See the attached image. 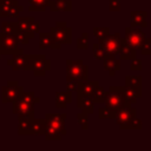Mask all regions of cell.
Here are the masks:
<instances>
[{
	"mask_svg": "<svg viewBox=\"0 0 151 151\" xmlns=\"http://www.w3.org/2000/svg\"><path fill=\"white\" fill-rule=\"evenodd\" d=\"M13 113L17 114L18 117H22V116H34V104H29L26 103L25 100H22L21 98H18L17 100H14L13 103Z\"/></svg>",
	"mask_w": 151,
	"mask_h": 151,
	"instance_id": "7c38bea8",
	"label": "cell"
},
{
	"mask_svg": "<svg viewBox=\"0 0 151 151\" xmlns=\"http://www.w3.org/2000/svg\"><path fill=\"white\" fill-rule=\"evenodd\" d=\"M66 80H88V66L83 63V59L66 60Z\"/></svg>",
	"mask_w": 151,
	"mask_h": 151,
	"instance_id": "7a4b0ae2",
	"label": "cell"
},
{
	"mask_svg": "<svg viewBox=\"0 0 151 151\" xmlns=\"http://www.w3.org/2000/svg\"><path fill=\"white\" fill-rule=\"evenodd\" d=\"M146 34L136 27H125V38H123L130 46L136 50H140L146 40Z\"/></svg>",
	"mask_w": 151,
	"mask_h": 151,
	"instance_id": "52a82bcc",
	"label": "cell"
},
{
	"mask_svg": "<svg viewBox=\"0 0 151 151\" xmlns=\"http://www.w3.org/2000/svg\"><path fill=\"white\" fill-rule=\"evenodd\" d=\"M114 117H116V112L111 111L106 106L98 109V118L99 119H114Z\"/></svg>",
	"mask_w": 151,
	"mask_h": 151,
	"instance_id": "1f68e13d",
	"label": "cell"
},
{
	"mask_svg": "<svg viewBox=\"0 0 151 151\" xmlns=\"http://www.w3.org/2000/svg\"><path fill=\"white\" fill-rule=\"evenodd\" d=\"M1 32L5 34H13L17 35L19 33L17 21H4L1 24Z\"/></svg>",
	"mask_w": 151,
	"mask_h": 151,
	"instance_id": "4316f807",
	"label": "cell"
},
{
	"mask_svg": "<svg viewBox=\"0 0 151 151\" xmlns=\"http://www.w3.org/2000/svg\"><path fill=\"white\" fill-rule=\"evenodd\" d=\"M136 113H137V110L134 107H132L130 103H125V105L120 110L117 111L116 117H114V120H116L117 125L119 126V129L125 130L126 125L131 122V119L133 117H136Z\"/></svg>",
	"mask_w": 151,
	"mask_h": 151,
	"instance_id": "9c48e42d",
	"label": "cell"
},
{
	"mask_svg": "<svg viewBox=\"0 0 151 151\" xmlns=\"http://www.w3.org/2000/svg\"><path fill=\"white\" fill-rule=\"evenodd\" d=\"M106 96H107V91H106L103 86L98 85V86L94 88V91H93V93H92V96H91V99L93 100L94 104H101V103L105 101Z\"/></svg>",
	"mask_w": 151,
	"mask_h": 151,
	"instance_id": "cb8c5ba5",
	"label": "cell"
},
{
	"mask_svg": "<svg viewBox=\"0 0 151 151\" xmlns=\"http://www.w3.org/2000/svg\"><path fill=\"white\" fill-rule=\"evenodd\" d=\"M125 92L124 86H110L107 91L106 99L104 101L105 106L111 111L116 112L125 105Z\"/></svg>",
	"mask_w": 151,
	"mask_h": 151,
	"instance_id": "3957f363",
	"label": "cell"
},
{
	"mask_svg": "<svg viewBox=\"0 0 151 151\" xmlns=\"http://www.w3.org/2000/svg\"><path fill=\"white\" fill-rule=\"evenodd\" d=\"M48 32L53 41L52 50H59L61 45H70L72 42V28L68 27L65 21H57Z\"/></svg>",
	"mask_w": 151,
	"mask_h": 151,
	"instance_id": "6da1fadb",
	"label": "cell"
},
{
	"mask_svg": "<svg viewBox=\"0 0 151 151\" xmlns=\"http://www.w3.org/2000/svg\"><path fill=\"white\" fill-rule=\"evenodd\" d=\"M120 42H122V37L119 32L107 34L104 39L99 40V45L103 47L105 55H109V57H118Z\"/></svg>",
	"mask_w": 151,
	"mask_h": 151,
	"instance_id": "5b68a950",
	"label": "cell"
},
{
	"mask_svg": "<svg viewBox=\"0 0 151 151\" xmlns=\"http://www.w3.org/2000/svg\"><path fill=\"white\" fill-rule=\"evenodd\" d=\"M31 31L34 32V34H35V33H39V32H40V24L37 22V21H34V22L31 25Z\"/></svg>",
	"mask_w": 151,
	"mask_h": 151,
	"instance_id": "ee69618b",
	"label": "cell"
},
{
	"mask_svg": "<svg viewBox=\"0 0 151 151\" xmlns=\"http://www.w3.org/2000/svg\"><path fill=\"white\" fill-rule=\"evenodd\" d=\"M22 9H24V7L20 6L19 2L15 0V1L13 2V5L9 7V9L7 11V15H6V17H8V18H18L19 14H20V12H21Z\"/></svg>",
	"mask_w": 151,
	"mask_h": 151,
	"instance_id": "4dcf8cb0",
	"label": "cell"
},
{
	"mask_svg": "<svg viewBox=\"0 0 151 151\" xmlns=\"http://www.w3.org/2000/svg\"><path fill=\"white\" fill-rule=\"evenodd\" d=\"M46 120L45 118H34L31 127V136H44L46 131Z\"/></svg>",
	"mask_w": 151,
	"mask_h": 151,
	"instance_id": "44dd1931",
	"label": "cell"
},
{
	"mask_svg": "<svg viewBox=\"0 0 151 151\" xmlns=\"http://www.w3.org/2000/svg\"><path fill=\"white\" fill-rule=\"evenodd\" d=\"M124 92H125V101L130 103V104L136 103L137 99L142 97L140 93H138L136 90H133L131 87H127V86H124Z\"/></svg>",
	"mask_w": 151,
	"mask_h": 151,
	"instance_id": "83f0119b",
	"label": "cell"
},
{
	"mask_svg": "<svg viewBox=\"0 0 151 151\" xmlns=\"http://www.w3.org/2000/svg\"><path fill=\"white\" fill-rule=\"evenodd\" d=\"M34 116H22L18 117V134L27 136L31 134V127Z\"/></svg>",
	"mask_w": 151,
	"mask_h": 151,
	"instance_id": "2e32d148",
	"label": "cell"
},
{
	"mask_svg": "<svg viewBox=\"0 0 151 151\" xmlns=\"http://www.w3.org/2000/svg\"><path fill=\"white\" fill-rule=\"evenodd\" d=\"M72 103V92L71 91H58L55 92V107L66 109L67 105Z\"/></svg>",
	"mask_w": 151,
	"mask_h": 151,
	"instance_id": "ac0fdd59",
	"label": "cell"
},
{
	"mask_svg": "<svg viewBox=\"0 0 151 151\" xmlns=\"http://www.w3.org/2000/svg\"><path fill=\"white\" fill-rule=\"evenodd\" d=\"M140 53L143 55H151V38H146L144 45L140 48Z\"/></svg>",
	"mask_w": 151,
	"mask_h": 151,
	"instance_id": "ab89813d",
	"label": "cell"
},
{
	"mask_svg": "<svg viewBox=\"0 0 151 151\" xmlns=\"http://www.w3.org/2000/svg\"><path fill=\"white\" fill-rule=\"evenodd\" d=\"M29 7L28 11L31 12H44L50 4V0H28Z\"/></svg>",
	"mask_w": 151,
	"mask_h": 151,
	"instance_id": "484cf974",
	"label": "cell"
},
{
	"mask_svg": "<svg viewBox=\"0 0 151 151\" xmlns=\"http://www.w3.org/2000/svg\"><path fill=\"white\" fill-rule=\"evenodd\" d=\"M39 48L40 50H45V48H51L53 46V41H52V37L50 34V32H39Z\"/></svg>",
	"mask_w": 151,
	"mask_h": 151,
	"instance_id": "603a6c76",
	"label": "cell"
},
{
	"mask_svg": "<svg viewBox=\"0 0 151 151\" xmlns=\"http://www.w3.org/2000/svg\"><path fill=\"white\" fill-rule=\"evenodd\" d=\"M33 54H25L22 48H19L7 60V65L12 66L13 71H32Z\"/></svg>",
	"mask_w": 151,
	"mask_h": 151,
	"instance_id": "277c9868",
	"label": "cell"
},
{
	"mask_svg": "<svg viewBox=\"0 0 151 151\" xmlns=\"http://www.w3.org/2000/svg\"><path fill=\"white\" fill-rule=\"evenodd\" d=\"M78 87V81L77 80H66V90L71 92H76Z\"/></svg>",
	"mask_w": 151,
	"mask_h": 151,
	"instance_id": "7bdbcfd3",
	"label": "cell"
},
{
	"mask_svg": "<svg viewBox=\"0 0 151 151\" xmlns=\"http://www.w3.org/2000/svg\"><path fill=\"white\" fill-rule=\"evenodd\" d=\"M19 45L20 44L17 39V35L5 34L0 32V52L2 53V55H12L20 48Z\"/></svg>",
	"mask_w": 151,
	"mask_h": 151,
	"instance_id": "ba28073f",
	"label": "cell"
},
{
	"mask_svg": "<svg viewBox=\"0 0 151 151\" xmlns=\"http://www.w3.org/2000/svg\"><path fill=\"white\" fill-rule=\"evenodd\" d=\"M45 120L47 126H52L57 129L63 136L67 134V131L65 129V122H66L65 113H47L45 116Z\"/></svg>",
	"mask_w": 151,
	"mask_h": 151,
	"instance_id": "8fae6325",
	"label": "cell"
},
{
	"mask_svg": "<svg viewBox=\"0 0 151 151\" xmlns=\"http://www.w3.org/2000/svg\"><path fill=\"white\" fill-rule=\"evenodd\" d=\"M92 33H93L94 38H97L98 40H101L107 34H110V28L109 27H93Z\"/></svg>",
	"mask_w": 151,
	"mask_h": 151,
	"instance_id": "d590c367",
	"label": "cell"
},
{
	"mask_svg": "<svg viewBox=\"0 0 151 151\" xmlns=\"http://www.w3.org/2000/svg\"><path fill=\"white\" fill-rule=\"evenodd\" d=\"M33 22H34V18L33 17H18L17 26H18L19 32L31 31V25Z\"/></svg>",
	"mask_w": 151,
	"mask_h": 151,
	"instance_id": "d4e9b609",
	"label": "cell"
},
{
	"mask_svg": "<svg viewBox=\"0 0 151 151\" xmlns=\"http://www.w3.org/2000/svg\"><path fill=\"white\" fill-rule=\"evenodd\" d=\"M48 8L51 12H71L72 11V1L71 0H50Z\"/></svg>",
	"mask_w": 151,
	"mask_h": 151,
	"instance_id": "d6986e66",
	"label": "cell"
},
{
	"mask_svg": "<svg viewBox=\"0 0 151 151\" xmlns=\"http://www.w3.org/2000/svg\"><path fill=\"white\" fill-rule=\"evenodd\" d=\"M21 98L22 100H25L26 103H29V104H37V103H40V98L37 97L34 94L33 91H29V92H22V94L19 97Z\"/></svg>",
	"mask_w": 151,
	"mask_h": 151,
	"instance_id": "d6a6232c",
	"label": "cell"
},
{
	"mask_svg": "<svg viewBox=\"0 0 151 151\" xmlns=\"http://www.w3.org/2000/svg\"><path fill=\"white\" fill-rule=\"evenodd\" d=\"M1 57H2V53H1V52H0V59H1Z\"/></svg>",
	"mask_w": 151,
	"mask_h": 151,
	"instance_id": "f6af8a7d",
	"label": "cell"
},
{
	"mask_svg": "<svg viewBox=\"0 0 151 151\" xmlns=\"http://www.w3.org/2000/svg\"><path fill=\"white\" fill-rule=\"evenodd\" d=\"M51 70V60L46 59L45 54H33L32 71L35 77H44Z\"/></svg>",
	"mask_w": 151,
	"mask_h": 151,
	"instance_id": "30bf717a",
	"label": "cell"
},
{
	"mask_svg": "<svg viewBox=\"0 0 151 151\" xmlns=\"http://www.w3.org/2000/svg\"><path fill=\"white\" fill-rule=\"evenodd\" d=\"M146 18H147L146 11H132L130 12V26L145 28L147 26Z\"/></svg>",
	"mask_w": 151,
	"mask_h": 151,
	"instance_id": "5bb4252c",
	"label": "cell"
},
{
	"mask_svg": "<svg viewBox=\"0 0 151 151\" xmlns=\"http://www.w3.org/2000/svg\"><path fill=\"white\" fill-rule=\"evenodd\" d=\"M103 61H104V68L110 73L111 77H113L116 74V72L120 70V59L117 57L105 55Z\"/></svg>",
	"mask_w": 151,
	"mask_h": 151,
	"instance_id": "e0dca14e",
	"label": "cell"
},
{
	"mask_svg": "<svg viewBox=\"0 0 151 151\" xmlns=\"http://www.w3.org/2000/svg\"><path fill=\"white\" fill-rule=\"evenodd\" d=\"M34 38V32L32 31H24V32H19L17 34V39L19 41V44H24V45H27L31 39Z\"/></svg>",
	"mask_w": 151,
	"mask_h": 151,
	"instance_id": "f546056e",
	"label": "cell"
},
{
	"mask_svg": "<svg viewBox=\"0 0 151 151\" xmlns=\"http://www.w3.org/2000/svg\"><path fill=\"white\" fill-rule=\"evenodd\" d=\"M99 85L97 80H78V87H77V97H91L94 88Z\"/></svg>",
	"mask_w": 151,
	"mask_h": 151,
	"instance_id": "4fadbf2b",
	"label": "cell"
},
{
	"mask_svg": "<svg viewBox=\"0 0 151 151\" xmlns=\"http://www.w3.org/2000/svg\"><path fill=\"white\" fill-rule=\"evenodd\" d=\"M45 138L46 140H60L63 134L54 127L52 126H46V131H45Z\"/></svg>",
	"mask_w": 151,
	"mask_h": 151,
	"instance_id": "f1b7e54d",
	"label": "cell"
},
{
	"mask_svg": "<svg viewBox=\"0 0 151 151\" xmlns=\"http://www.w3.org/2000/svg\"><path fill=\"white\" fill-rule=\"evenodd\" d=\"M77 107L88 114L94 112V103L91 97H77Z\"/></svg>",
	"mask_w": 151,
	"mask_h": 151,
	"instance_id": "ffe728a7",
	"label": "cell"
},
{
	"mask_svg": "<svg viewBox=\"0 0 151 151\" xmlns=\"http://www.w3.org/2000/svg\"><path fill=\"white\" fill-rule=\"evenodd\" d=\"M109 11L119 12L120 11V0H109Z\"/></svg>",
	"mask_w": 151,
	"mask_h": 151,
	"instance_id": "b9f144b4",
	"label": "cell"
},
{
	"mask_svg": "<svg viewBox=\"0 0 151 151\" xmlns=\"http://www.w3.org/2000/svg\"><path fill=\"white\" fill-rule=\"evenodd\" d=\"M15 0H0V18H4L7 15V11L13 5Z\"/></svg>",
	"mask_w": 151,
	"mask_h": 151,
	"instance_id": "74e56055",
	"label": "cell"
},
{
	"mask_svg": "<svg viewBox=\"0 0 151 151\" xmlns=\"http://www.w3.org/2000/svg\"><path fill=\"white\" fill-rule=\"evenodd\" d=\"M77 48L78 50L88 48V33L87 32H83V34L77 39Z\"/></svg>",
	"mask_w": 151,
	"mask_h": 151,
	"instance_id": "e575fe53",
	"label": "cell"
},
{
	"mask_svg": "<svg viewBox=\"0 0 151 151\" xmlns=\"http://www.w3.org/2000/svg\"><path fill=\"white\" fill-rule=\"evenodd\" d=\"M136 57H137V50L133 48L132 46H130L122 38V42H120V47H119V52H118V58L120 60H132Z\"/></svg>",
	"mask_w": 151,
	"mask_h": 151,
	"instance_id": "9a60e30c",
	"label": "cell"
},
{
	"mask_svg": "<svg viewBox=\"0 0 151 151\" xmlns=\"http://www.w3.org/2000/svg\"><path fill=\"white\" fill-rule=\"evenodd\" d=\"M22 92H24V88H22V86L19 85V81L8 80L7 85L2 86V88H1V101L4 104L13 103L22 94Z\"/></svg>",
	"mask_w": 151,
	"mask_h": 151,
	"instance_id": "8992f818",
	"label": "cell"
},
{
	"mask_svg": "<svg viewBox=\"0 0 151 151\" xmlns=\"http://www.w3.org/2000/svg\"><path fill=\"white\" fill-rule=\"evenodd\" d=\"M124 86L131 87L142 94V77L140 76H126Z\"/></svg>",
	"mask_w": 151,
	"mask_h": 151,
	"instance_id": "7402d4cb",
	"label": "cell"
},
{
	"mask_svg": "<svg viewBox=\"0 0 151 151\" xmlns=\"http://www.w3.org/2000/svg\"><path fill=\"white\" fill-rule=\"evenodd\" d=\"M125 130H142V120L137 117H133L131 122L126 125Z\"/></svg>",
	"mask_w": 151,
	"mask_h": 151,
	"instance_id": "f35d334b",
	"label": "cell"
},
{
	"mask_svg": "<svg viewBox=\"0 0 151 151\" xmlns=\"http://www.w3.org/2000/svg\"><path fill=\"white\" fill-rule=\"evenodd\" d=\"M142 60L140 59H137V58H133L131 60V64H130V70L131 71H140L143 67H142Z\"/></svg>",
	"mask_w": 151,
	"mask_h": 151,
	"instance_id": "60d3db41",
	"label": "cell"
},
{
	"mask_svg": "<svg viewBox=\"0 0 151 151\" xmlns=\"http://www.w3.org/2000/svg\"><path fill=\"white\" fill-rule=\"evenodd\" d=\"M92 53H93L94 59H97V60H103L104 57H105L104 50H103V47L99 45V42H96V44L92 45Z\"/></svg>",
	"mask_w": 151,
	"mask_h": 151,
	"instance_id": "8d00e7d4",
	"label": "cell"
},
{
	"mask_svg": "<svg viewBox=\"0 0 151 151\" xmlns=\"http://www.w3.org/2000/svg\"><path fill=\"white\" fill-rule=\"evenodd\" d=\"M88 113L81 111L79 113H77V120H78V124L80 125V127L83 130H87L88 129Z\"/></svg>",
	"mask_w": 151,
	"mask_h": 151,
	"instance_id": "836d02e7",
	"label": "cell"
}]
</instances>
